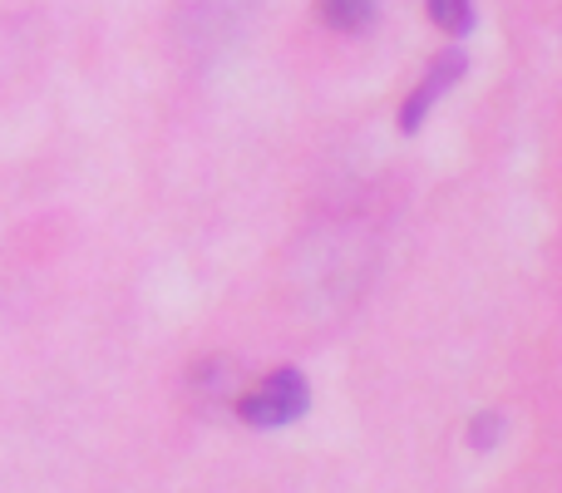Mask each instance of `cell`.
Segmentation results:
<instances>
[{
	"label": "cell",
	"instance_id": "1",
	"mask_svg": "<svg viewBox=\"0 0 562 493\" xmlns=\"http://www.w3.org/2000/svg\"><path fill=\"white\" fill-rule=\"evenodd\" d=\"M306 405H311V390H306V380H301V370H272L252 395L237 400V415L257 429H277V425H291V419L306 415Z\"/></svg>",
	"mask_w": 562,
	"mask_h": 493
},
{
	"label": "cell",
	"instance_id": "2",
	"mask_svg": "<svg viewBox=\"0 0 562 493\" xmlns=\"http://www.w3.org/2000/svg\"><path fill=\"white\" fill-rule=\"evenodd\" d=\"M459 75H464V55H459V49H454V55H439V59H435V69H429V75L419 79V89L405 99V109H400V128L409 134V128L425 124V114L439 104V94H445V89L454 85Z\"/></svg>",
	"mask_w": 562,
	"mask_h": 493
},
{
	"label": "cell",
	"instance_id": "3",
	"mask_svg": "<svg viewBox=\"0 0 562 493\" xmlns=\"http://www.w3.org/2000/svg\"><path fill=\"white\" fill-rule=\"evenodd\" d=\"M316 15L326 20L330 30H366L375 5H370V0H316Z\"/></svg>",
	"mask_w": 562,
	"mask_h": 493
},
{
	"label": "cell",
	"instance_id": "4",
	"mask_svg": "<svg viewBox=\"0 0 562 493\" xmlns=\"http://www.w3.org/2000/svg\"><path fill=\"white\" fill-rule=\"evenodd\" d=\"M429 15H435V25L454 30V35H464L474 25V5L469 0H429Z\"/></svg>",
	"mask_w": 562,
	"mask_h": 493
},
{
	"label": "cell",
	"instance_id": "5",
	"mask_svg": "<svg viewBox=\"0 0 562 493\" xmlns=\"http://www.w3.org/2000/svg\"><path fill=\"white\" fill-rule=\"evenodd\" d=\"M498 439H504V415H494V410H488V415H479L474 425H469V445L484 449V455L498 445Z\"/></svg>",
	"mask_w": 562,
	"mask_h": 493
}]
</instances>
